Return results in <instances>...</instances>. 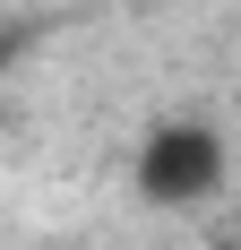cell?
Wrapping results in <instances>:
<instances>
[{"mask_svg": "<svg viewBox=\"0 0 241 250\" xmlns=\"http://www.w3.org/2000/svg\"><path fill=\"white\" fill-rule=\"evenodd\" d=\"M224 190V138L207 121H164L138 147V199L146 207H198Z\"/></svg>", "mask_w": 241, "mask_h": 250, "instance_id": "6da1fadb", "label": "cell"}]
</instances>
